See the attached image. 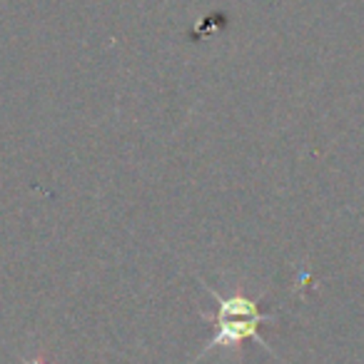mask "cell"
Returning a JSON list of instances; mask_svg holds the SVG:
<instances>
[{
	"instance_id": "cell-1",
	"label": "cell",
	"mask_w": 364,
	"mask_h": 364,
	"mask_svg": "<svg viewBox=\"0 0 364 364\" xmlns=\"http://www.w3.org/2000/svg\"><path fill=\"white\" fill-rule=\"evenodd\" d=\"M210 292L218 299L220 307H218V314L213 317L215 334L208 342V347L203 349V354L215 347H235V344H240L242 339H255L257 344L267 347L262 334H259V327H262V322L272 319L274 314L262 312V309L257 307V302L242 297V294L223 297V294H218L215 289H210Z\"/></svg>"
},
{
	"instance_id": "cell-2",
	"label": "cell",
	"mask_w": 364,
	"mask_h": 364,
	"mask_svg": "<svg viewBox=\"0 0 364 364\" xmlns=\"http://www.w3.org/2000/svg\"><path fill=\"white\" fill-rule=\"evenodd\" d=\"M26 364H48V362H38V359H31V362H26Z\"/></svg>"
}]
</instances>
